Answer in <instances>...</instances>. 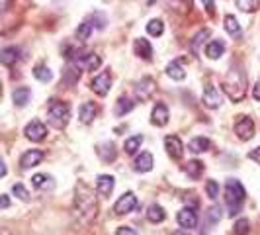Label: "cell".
Masks as SVG:
<instances>
[{
    "instance_id": "cell-23",
    "label": "cell",
    "mask_w": 260,
    "mask_h": 235,
    "mask_svg": "<svg viewBox=\"0 0 260 235\" xmlns=\"http://www.w3.org/2000/svg\"><path fill=\"white\" fill-rule=\"evenodd\" d=\"M29 98H31V91L27 86H20V89H16L12 92V100L18 108H24L29 102Z\"/></svg>"
},
{
    "instance_id": "cell-16",
    "label": "cell",
    "mask_w": 260,
    "mask_h": 235,
    "mask_svg": "<svg viewBox=\"0 0 260 235\" xmlns=\"http://www.w3.org/2000/svg\"><path fill=\"white\" fill-rule=\"evenodd\" d=\"M153 91H155V80L151 77L141 78V80L135 84V92H137L139 98H149V96L153 94Z\"/></svg>"
},
{
    "instance_id": "cell-17",
    "label": "cell",
    "mask_w": 260,
    "mask_h": 235,
    "mask_svg": "<svg viewBox=\"0 0 260 235\" xmlns=\"http://www.w3.org/2000/svg\"><path fill=\"white\" fill-rule=\"evenodd\" d=\"M98 155H100V159H102L104 163H114L117 157L116 145L112 143V141H106V143L98 145Z\"/></svg>"
},
{
    "instance_id": "cell-8",
    "label": "cell",
    "mask_w": 260,
    "mask_h": 235,
    "mask_svg": "<svg viewBox=\"0 0 260 235\" xmlns=\"http://www.w3.org/2000/svg\"><path fill=\"white\" fill-rule=\"evenodd\" d=\"M235 133L239 135V139H245V141L252 139V137H254V122L248 116L237 120V124H235Z\"/></svg>"
},
{
    "instance_id": "cell-2",
    "label": "cell",
    "mask_w": 260,
    "mask_h": 235,
    "mask_svg": "<svg viewBox=\"0 0 260 235\" xmlns=\"http://www.w3.org/2000/svg\"><path fill=\"white\" fill-rule=\"evenodd\" d=\"M223 91H225V94H227L233 102H241V100L247 96V75L243 73L241 67L235 65L233 69L227 73V77L223 80Z\"/></svg>"
},
{
    "instance_id": "cell-28",
    "label": "cell",
    "mask_w": 260,
    "mask_h": 235,
    "mask_svg": "<svg viewBox=\"0 0 260 235\" xmlns=\"http://www.w3.org/2000/svg\"><path fill=\"white\" fill-rule=\"evenodd\" d=\"M209 147H211V141L208 137H194L190 143H188V149L192 153H206Z\"/></svg>"
},
{
    "instance_id": "cell-33",
    "label": "cell",
    "mask_w": 260,
    "mask_h": 235,
    "mask_svg": "<svg viewBox=\"0 0 260 235\" xmlns=\"http://www.w3.org/2000/svg\"><path fill=\"white\" fill-rule=\"evenodd\" d=\"M92 30H94V24H92V20H86V22H82L77 30V38L80 41H86V39L92 36Z\"/></svg>"
},
{
    "instance_id": "cell-24",
    "label": "cell",
    "mask_w": 260,
    "mask_h": 235,
    "mask_svg": "<svg viewBox=\"0 0 260 235\" xmlns=\"http://www.w3.org/2000/svg\"><path fill=\"white\" fill-rule=\"evenodd\" d=\"M31 184H34L38 190H49V188H53V186H55V181H53V177H49V174L39 172V174H34Z\"/></svg>"
},
{
    "instance_id": "cell-20",
    "label": "cell",
    "mask_w": 260,
    "mask_h": 235,
    "mask_svg": "<svg viewBox=\"0 0 260 235\" xmlns=\"http://www.w3.org/2000/svg\"><path fill=\"white\" fill-rule=\"evenodd\" d=\"M78 118H80V122L82 124H90L92 120L96 118V104L94 102H84V104H80L78 108Z\"/></svg>"
},
{
    "instance_id": "cell-6",
    "label": "cell",
    "mask_w": 260,
    "mask_h": 235,
    "mask_svg": "<svg viewBox=\"0 0 260 235\" xmlns=\"http://www.w3.org/2000/svg\"><path fill=\"white\" fill-rule=\"evenodd\" d=\"M137 206H139L137 196L133 194V192H125L123 196H119V200H117L116 206H114V212H116L117 216H125V214L133 212Z\"/></svg>"
},
{
    "instance_id": "cell-10",
    "label": "cell",
    "mask_w": 260,
    "mask_h": 235,
    "mask_svg": "<svg viewBox=\"0 0 260 235\" xmlns=\"http://www.w3.org/2000/svg\"><path fill=\"white\" fill-rule=\"evenodd\" d=\"M165 147H167V153L170 155V159H174V161L182 159L184 145H182V141H180V137H176V135H169V137L165 139Z\"/></svg>"
},
{
    "instance_id": "cell-48",
    "label": "cell",
    "mask_w": 260,
    "mask_h": 235,
    "mask_svg": "<svg viewBox=\"0 0 260 235\" xmlns=\"http://www.w3.org/2000/svg\"><path fill=\"white\" fill-rule=\"evenodd\" d=\"M0 94H2V84H0Z\"/></svg>"
},
{
    "instance_id": "cell-43",
    "label": "cell",
    "mask_w": 260,
    "mask_h": 235,
    "mask_svg": "<svg viewBox=\"0 0 260 235\" xmlns=\"http://www.w3.org/2000/svg\"><path fill=\"white\" fill-rule=\"evenodd\" d=\"M248 157H250L252 161H256V163H260V147H256V149H252V151L248 153Z\"/></svg>"
},
{
    "instance_id": "cell-13",
    "label": "cell",
    "mask_w": 260,
    "mask_h": 235,
    "mask_svg": "<svg viewBox=\"0 0 260 235\" xmlns=\"http://www.w3.org/2000/svg\"><path fill=\"white\" fill-rule=\"evenodd\" d=\"M20 57H22V51H20V47H4L2 51H0V63L4 67H14L18 61H20Z\"/></svg>"
},
{
    "instance_id": "cell-26",
    "label": "cell",
    "mask_w": 260,
    "mask_h": 235,
    "mask_svg": "<svg viewBox=\"0 0 260 235\" xmlns=\"http://www.w3.org/2000/svg\"><path fill=\"white\" fill-rule=\"evenodd\" d=\"M223 53H225V43L219 41V39H213V41H209L208 47H206V55H208L209 59H219Z\"/></svg>"
},
{
    "instance_id": "cell-21",
    "label": "cell",
    "mask_w": 260,
    "mask_h": 235,
    "mask_svg": "<svg viewBox=\"0 0 260 235\" xmlns=\"http://www.w3.org/2000/svg\"><path fill=\"white\" fill-rule=\"evenodd\" d=\"M204 104L208 106V108H219V104H221L219 92L215 91L211 84H208L206 91H204Z\"/></svg>"
},
{
    "instance_id": "cell-30",
    "label": "cell",
    "mask_w": 260,
    "mask_h": 235,
    "mask_svg": "<svg viewBox=\"0 0 260 235\" xmlns=\"http://www.w3.org/2000/svg\"><path fill=\"white\" fill-rule=\"evenodd\" d=\"M209 36H211V32H209V30H200V32L194 36V39L190 41V49H192V53L200 51V47L204 45V41H206Z\"/></svg>"
},
{
    "instance_id": "cell-25",
    "label": "cell",
    "mask_w": 260,
    "mask_h": 235,
    "mask_svg": "<svg viewBox=\"0 0 260 235\" xmlns=\"http://www.w3.org/2000/svg\"><path fill=\"white\" fill-rule=\"evenodd\" d=\"M165 218H167V212L162 206H158V204H151L149 210H147V220L151 223H160L165 222Z\"/></svg>"
},
{
    "instance_id": "cell-40",
    "label": "cell",
    "mask_w": 260,
    "mask_h": 235,
    "mask_svg": "<svg viewBox=\"0 0 260 235\" xmlns=\"http://www.w3.org/2000/svg\"><path fill=\"white\" fill-rule=\"evenodd\" d=\"M221 220V210L217 208V206H213V208L208 210V225L211 223H217Z\"/></svg>"
},
{
    "instance_id": "cell-9",
    "label": "cell",
    "mask_w": 260,
    "mask_h": 235,
    "mask_svg": "<svg viewBox=\"0 0 260 235\" xmlns=\"http://www.w3.org/2000/svg\"><path fill=\"white\" fill-rule=\"evenodd\" d=\"M90 89L94 94L106 96V94L110 92V89H112V77H110V73H100V75L90 82Z\"/></svg>"
},
{
    "instance_id": "cell-27",
    "label": "cell",
    "mask_w": 260,
    "mask_h": 235,
    "mask_svg": "<svg viewBox=\"0 0 260 235\" xmlns=\"http://www.w3.org/2000/svg\"><path fill=\"white\" fill-rule=\"evenodd\" d=\"M184 172L190 177V179H198V177H202V172H204V163L202 161H188L186 165H184Z\"/></svg>"
},
{
    "instance_id": "cell-18",
    "label": "cell",
    "mask_w": 260,
    "mask_h": 235,
    "mask_svg": "<svg viewBox=\"0 0 260 235\" xmlns=\"http://www.w3.org/2000/svg\"><path fill=\"white\" fill-rule=\"evenodd\" d=\"M96 188H98V194L100 196H104V198L110 196L112 190H114V177H112V174H100Z\"/></svg>"
},
{
    "instance_id": "cell-47",
    "label": "cell",
    "mask_w": 260,
    "mask_h": 235,
    "mask_svg": "<svg viewBox=\"0 0 260 235\" xmlns=\"http://www.w3.org/2000/svg\"><path fill=\"white\" fill-rule=\"evenodd\" d=\"M174 235H188V233H182V231H176Z\"/></svg>"
},
{
    "instance_id": "cell-38",
    "label": "cell",
    "mask_w": 260,
    "mask_h": 235,
    "mask_svg": "<svg viewBox=\"0 0 260 235\" xmlns=\"http://www.w3.org/2000/svg\"><path fill=\"white\" fill-rule=\"evenodd\" d=\"M12 192H14V196H18L20 200H24V202H29V192L26 190V186H24V184H14Z\"/></svg>"
},
{
    "instance_id": "cell-31",
    "label": "cell",
    "mask_w": 260,
    "mask_h": 235,
    "mask_svg": "<svg viewBox=\"0 0 260 235\" xmlns=\"http://www.w3.org/2000/svg\"><path fill=\"white\" fill-rule=\"evenodd\" d=\"M235 2H237V8L241 12H247V14L256 12L260 6V0H235Z\"/></svg>"
},
{
    "instance_id": "cell-3",
    "label": "cell",
    "mask_w": 260,
    "mask_h": 235,
    "mask_svg": "<svg viewBox=\"0 0 260 235\" xmlns=\"http://www.w3.org/2000/svg\"><path fill=\"white\" fill-rule=\"evenodd\" d=\"M245 198H247L245 186L237 179H229L225 184V204L229 208V218H235L241 212L243 204H245Z\"/></svg>"
},
{
    "instance_id": "cell-35",
    "label": "cell",
    "mask_w": 260,
    "mask_h": 235,
    "mask_svg": "<svg viewBox=\"0 0 260 235\" xmlns=\"http://www.w3.org/2000/svg\"><path fill=\"white\" fill-rule=\"evenodd\" d=\"M34 77L38 78V80H41V82H49L53 78V73L45 65H38L34 69Z\"/></svg>"
},
{
    "instance_id": "cell-15",
    "label": "cell",
    "mask_w": 260,
    "mask_h": 235,
    "mask_svg": "<svg viewBox=\"0 0 260 235\" xmlns=\"http://www.w3.org/2000/svg\"><path fill=\"white\" fill-rule=\"evenodd\" d=\"M151 122L155 126H167V122H169V108L162 104V102L155 104L153 114H151Z\"/></svg>"
},
{
    "instance_id": "cell-41",
    "label": "cell",
    "mask_w": 260,
    "mask_h": 235,
    "mask_svg": "<svg viewBox=\"0 0 260 235\" xmlns=\"http://www.w3.org/2000/svg\"><path fill=\"white\" fill-rule=\"evenodd\" d=\"M116 235H137V233H135V229H131V227H119L116 231Z\"/></svg>"
},
{
    "instance_id": "cell-12",
    "label": "cell",
    "mask_w": 260,
    "mask_h": 235,
    "mask_svg": "<svg viewBox=\"0 0 260 235\" xmlns=\"http://www.w3.org/2000/svg\"><path fill=\"white\" fill-rule=\"evenodd\" d=\"M133 53H135L137 57L145 59V61L153 59V45H151V41L145 38H137L133 41Z\"/></svg>"
},
{
    "instance_id": "cell-37",
    "label": "cell",
    "mask_w": 260,
    "mask_h": 235,
    "mask_svg": "<svg viewBox=\"0 0 260 235\" xmlns=\"http://www.w3.org/2000/svg\"><path fill=\"white\" fill-rule=\"evenodd\" d=\"M248 231H250V223H248V220L241 218L239 222L235 223V227H233V233L235 235H247Z\"/></svg>"
},
{
    "instance_id": "cell-1",
    "label": "cell",
    "mask_w": 260,
    "mask_h": 235,
    "mask_svg": "<svg viewBox=\"0 0 260 235\" xmlns=\"http://www.w3.org/2000/svg\"><path fill=\"white\" fill-rule=\"evenodd\" d=\"M96 214H98V200L92 188L82 181H78L75 188V216L82 223H90L96 218Z\"/></svg>"
},
{
    "instance_id": "cell-11",
    "label": "cell",
    "mask_w": 260,
    "mask_h": 235,
    "mask_svg": "<svg viewBox=\"0 0 260 235\" xmlns=\"http://www.w3.org/2000/svg\"><path fill=\"white\" fill-rule=\"evenodd\" d=\"M176 220L178 223L186 227V229H194L196 225H198V214H196L194 208H190V206H186L178 212V216H176Z\"/></svg>"
},
{
    "instance_id": "cell-39",
    "label": "cell",
    "mask_w": 260,
    "mask_h": 235,
    "mask_svg": "<svg viewBox=\"0 0 260 235\" xmlns=\"http://www.w3.org/2000/svg\"><path fill=\"white\" fill-rule=\"evenodd\" d=\"M206 192H208V196L211 198V200H215V198L219 196V184H217V181H208V184H206Z\"/></svg>"
},
{
    "instance_id": "cell-19",
    "label": "cell",
    "mask_w": 260,
    "mask_h": 235,
    "mask_svg": "<svg viewBox=\"0 0 260 235\" xmlns=\"http://www.w3.org/2000/svg\"><path fill=\"white\" fill-rule=\"evenodd\" d=\"M151 169H153V155L151 153H141L133 161V170H137V172H149Z\"/></svg>"
},
{
    "instance_id": "cell-45",
    "label": "cell",
    "mask_w": 260,
    "mask_h": 235,
    "mask_svg": "<svg viewBox=\"0 0 260 235\" xmlns=\"http://www.w3.org/2000/svg\"><path fill=\"white\" fill-rule=\"evenodd\" d=\"M204 2V6L208 8V12H213V8H215V4H213V0H202Z\"/></svg>"
},
{
    "instance_id": "cell-36",
    "label": "cell",
    "mask_w": 260,
    "mask_h": 235,
    "mask_svg": "<svg viewBox=\"0 0 260 235\" xmlns=\"http://www.w3.org/2000/svg\"><path fill=\"white\" fill-rule=\"evenodd\" d=\"M225 30H227L231 36L241 34V26H239V22H237L235 16H225Z\"/></svg>"
},
{
    "instance_id": "cell-4",
    "label": "cell",
    "mask_w": 260,
    "mask_h": 235,
    "mask_svg": "<svg viewBox=\"0 0 260 235\" xmlns=\"http://www.w3.org/2000/svg\"><path fill=\"white\" fill-rule=\"evenodd\" d=\"M47 118H49V124L57 130H63L69 120H71V110L65 102H53L49 106V112H47Z\"/></svg>"
},
{
    "instance_id": "cell-32",
    "label": "cell",
    "mask_w": 260,
    "mask_h": 235,
    "mask_svg": "<svg viewBox=\"0 0 260 235\" xmlns=\"http://www.w3.org/2000/svg\"><path fill=\"white\" fill-rule=\"evenodd\" d=\"M141 143H143V135H133V137H129V139L125 141V145H123V149H125V153H129V155H133L135 151H139V147H141Z\"/></svg>"
},
{
    "instance_id": "cell-34",
    "label": "cell",
    "mask_w": 260,
    "mask_h": 235,
    "mask_svg": "<svg viewBox=\"0 0 260 235\" xmlns=\"http://www.w3.org/2000/svg\"><path fill=\"white\" fill-rule=\"evenodd\" d=\"M147 32L153 36V38H158V36H162V32H165V24H162V20H151L149 24H147Z\"/></svg>"
},
{
    "instance_id": "cell-42",
    "label": "cell",
    "mask_w": 260,
    "mask_h": 235,
    "mask_svg": "<svg viewBox=\"0 0 260 235\" xmlns=\"http://www.w3.org/2000/svg\"><path fill=\"white\" fill-rule=\"evenodd\" d=\"M8 206H10V198L6 194H0V210L8 208Z\"/></svg>"
},
{
    "instance_id": "cell-44",
    "label": "cell",
    "mask_w": 260,
    "mask_h": 235,
    "mask_svg": "<svg viewBox=\"0 0 260 235\" xmlns=\"http://www.w3.org/2000/svg\"><path fill=\"white\" fill-rule=\"evenodd\" d=\"M252 96H254V100H258L260 102V80L254 84V91H252Z\"/></svg>"
},
{
    "instance_id": "cell-46",
    "label": "cell",
    "mask_w": 260,
    "mask_h": 235,
    "mask_svg": "<svg viewBox=\"0 0 260 235\" xmlns=\"http://www.w3.org/2000/svg\"><path fill=\"white\" fill-rule=\"evenodd\" d=\"M6 172H8V169H6V165H4V161H2V157H0V179L6 177Z\"/></svg>"
},
{
    "instance_id": "cell-5",
    "label": "cell",
    "mask_w": 260,
    "mask_h": 235,
    "mask_svg": "<svg viewBox=\"0 0 260 235\" xmlns=\"http://www.w3.org/2000/svg\"><path fill=\"white\" fill-rule=\"evenodd\" d=\"M77 67H80L82 71H96L100 63H102V59H100V55H96V53H88L84 51V49H78V55H75V59H73Z\"/></svg>"
},
{
    "instance_id": "cell-22",
    "label": "cell",
    "mask_w": 260,
    "mask_h": 235,
    "mask_svg": "<svg viewBox=\"0 0 260 235\" xmlns=\"http://www.w3.org/2000/svg\"><path fill=\"white\" fill-rule=\"evenodd\" d=\"M133 108H135V100H131L127 96H121V98H117L116 106H114V114L116 116H125Z\"/></svg>"
},
{
    "instance_id": "cell-14",
    "label": "cell",
    "mask_w": 260,
    "mask_h": 235,
    "mask_svg": "<svg viewBox=\"0 0 260 235\" xmlns=\"http://www.w3.org/2000/svg\"><path fill=\"white\" fill-rule=\"evenodd\" d=\"M43 161V151H39V149H29L26 151L22 159H20V165H22V169H31V167H36Z\"/></svg>"
},
{
    "instance_id": "cell-29",
    "label": "cell",
    "mask_w": 260,
    "mask_h": 235,
    "mask_svg": "<svg viewBox=\"0 0 260 235\" xmlns=\"http://www.w3.org/2000/svg\"><path fill=\"white\" fill-rule=\"evenodd\" d=\"M167 75L170 78H174V80H182L186 77V71H184V65L180 61H172L167 65Z\"/></svg>"
},
{
    "instance_id": "cell-7",
    "label": "cell",
    "mask_w": 260,
    "mask_h": 235,
    "mask_svg": "<svg viewBox=\"0 0 260 235\" xmlns=\"http://www.w3.org/2000/svg\"><path fill=\"white\" fill-rule=\"evenodd\" d=\"M24 133H26V137L29 141L38 143V141H43L47 137V126L43 122H39V120H34V122H29L26 126Z\"/></svg>"
}]
</instances>
